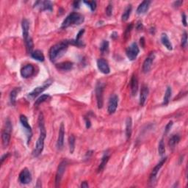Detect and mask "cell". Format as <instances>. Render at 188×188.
Wrapping results in <instances>:
<instances>
[{"instance_id":"cell-1","label":"cell","mask_w":188,"mask_h":188,"mask_svg":"<svg viewBox=\"0 0 188 188\" xmlns=\"http://www.w3.org/2000/svg\"><path fill=\"white\" fill-rule=\"evenodd\" d=\"M38 127L40 130V135L39 137L36 142L35 148L33 151V156L34 157H37L41 154L43 150L44 147V141L46 138V128L44 125V119H43V113H40L38 116Z\"/></svg>"},{"instance_id":"cell-2","label":"cell","mask_w":188,"mask_h":188,"mask_svg":"<svg viewBox=\"0 0 188 188\" xmlns=\"http://www.w3.org/2000/svg\"><path fill=\"white\" fill-rule=\"evenodd\" d=\"M69 44V41L65 40V41L60 42V43L51 47L49 52L50 60L51 62H55L57 58H59L62 55H63L65 51H66Z\"/></svg>"},{"instance_id":"cell-3","label":"cell","mask_w":188,"mask_h":188,"mask_svg":"<svg viewBox=\"0 0 188 188\" xmlns=\"http://www.w3.org/2000/svg\"><path fill=\"white\" fill-rule=\"evenodd\" d=\"M85 18L82 14L79 13H71L69 14L68 16L64 19L61 25L62 29H65V28L70 27L71 25H79L83 22Z\"/></svg>"},{"instance_id":"cell-4","label":"cell","mask_w":188,"mask_h":188,"mask_svg":"<svg viewBox=\"0 0 188 188\" xmlns=\"http://www.w3.org/2000/svg\"><path fill=\"white\" fill-rule=\"evenodd\" d=\"M12 129H13V127H12L11 122L9 119H7L5 122V129L2 131V141L4 148H7L8 146L10 141H11Z\"/></svg>"},{"instance_id":"cell-5","label":"cell","mask_w":188,"mask_h":188,"mask_svg":"<svg viewBox=\"0 0 188 188\" xmlns=\"http://www.w3.org/2000/svg\"><path fill=\"white\" fill-rule=\"evenodd\" d=\"M104 89H105V85L101 83H98L96 85V97L97 105L99 109H101L103 107L104 104Z\"/></svg>"},{"instance_id":"cell-6","label":"cell","mask_w":188,"mask_h":188,"mask_svg":"<svg viewBox=\"0 0 188 188\" xmlns=\"http://www.w3.org/2000/svg\"><path fill=\"white\" fill-rule=\"evenodd\" d=\"M52 83H53V80L51 79H47V80L44 83H43V85L35 87V88L34 89L33 91L30 92V93H29V95H28V96L30 98V99H35V98L37 97L40 93H41L42 92L44 91L46 89L48 88V87H49V86L52 84Z\"/></svg>"},{"instance_id":"cell-7","label":"cell","mask_w":188,"mask_h":188,"mask_svg":"<svg viewBox=\"0 0 188 188\" xmlns=\"http://www.w3.org/2000/svg\"><path fill=\"white\" fill-rule=\"evenodd\" d=\"M67 165H68V162L66 159H63V160L60 163L58 168H57V173H56V177H55L56 187H58L60 185V183L62 178H63L64 173H65V169H66Z\"/></svg>"},{"instance_id":"cell-8","label":"cell","mask_w":188,"mask_h":188,"mask_svg":"<svg viewBox=\"0 0 188 188\" xmlns=\"http://www.w3.org/2000/svg\"><path fill=\"white\" fill-rule=\"evenodd\" d=\"M140 52V49L138 46H137V43L134 42L127 48L126 50V54H127V57L130 60H135L137 58V55Z\"/></svg>"},{"instance_id":"cell-9","label":"cell","mask_w":188,"mask_h":188,"mask_svg":"<svg viewBox=\"0 0 188 188\" xmlns=\"http://www.w3.org/2000/svg\"><path fill=\"white\" fill-rule=\"evenodd\" d=\"M20 122H21V126L24 127L25 131V134L27 135V144L29 143L31 141L32 136H33V132H32L31 127L29 126V123H28L27 118L24 115H20Z\"/></svg>"},{"instance_id":"cell-10","label":"cell","mask_w":188,"mask_h":188,"mask_svg":"<svg viewBox=\"0 0 188 188\" xmlns=\"http://www.w3.org/2000/svg\"><path fill=\"white\" fill-rule=\"evenodd\" d=\"M19 182L22 185H28L32 181V175L27 168H24L19 173Z\"/></svg>"},{"instance_id":"cell-11","label":"cell","mask_w":188,"mask_h":188,"mask_svg":"<svg viewBox=\"0 0 188 188\" xmlns=\"http://www.w3.org/2000/svg\"><path fill=\"white\" fill-rule=\"evenodd\" d=\"M166 160H167V157H165L163 158V159H162L157 164V165H156L155 167L154 168L152 171H151V175H150V183L153 184V183L155 182L156 178H157V173H159V170H160L161 168L163 167V165L165 164V163L166 162Z\"/></svg>"},{"instance_id":"cell-12","label":"cell","mask_w":188,"mask_h":188,"mask_svg":"<svg viewBox=\"0 0 188 188\" xmlns=\"http://www.w3.org/2000/svg\"><path fill=\"white\" fill-rule=\"evenodd\" d=\"M118 104H119V97H118V96L115 95V94L111 96L107 106L108 113L113 114L115 113L118 107Z\"/></svg>"},{"instance_id":"cell-13","label":"cell","mask_w":188,"mask_h":188,"mask_svg":"<svg viewBox=\"0 0 188 188\" xmlns=\"http://www.w3.org/2000/svg\"><path fill=\"white\" fill-rule=\"evenodd\" d=\"M154 58H155L154 52H151L146 58H145L143 64V71L144 73H148V72L151 70V68L152 66V63L154 60Z\"/></svg>"},{"instance_id":"cell-14","label":"cell","mask_w":188,"mask_h":188,"mask_svg":"<svg viewBox=\"0 0 188 188\" xmlns=\"http://www.w3.org/2000/svg\"><path fill=\"white\" fill-rule=\"evenodd\" d=\"M34 7H38L41 11H51L53 9V5L50 1H38L34 5Z\"/></svg>"},{"instance_id":"cell-15","label":"cell","mask_w":188,"mask_h":188,"mask_svg":"<svg viewBox=\"0 0 188 188\" xmlns=\"http://www.w3.org/2000/svg\"><path fill=\"white\" fill-rule=\"evenodd\" d=\"M35 73V68L32 64H27L21 69V75L25 79L32 77Z\"/></svg>"},{"instance_id":"cell-16","label":"cell","mask_w":188,"mask_h":188,"mask_svg":"<svg viewBox=\"0 0 188 188\" xmlns=\"http://www.w3.org/2000/svg\"><path fill=\"white\" fill-rule=\"evenodd\" d=\"M97 66L98 69L101 73L104 74H108L110 72V69L109 64H108L107 61L105 59H99L97 60Z\"/></svg>"},{"instance_id":"cell-17","label":"cell","mask_w":188,"mask_h":188,"mask_svg":"<svg viewBox=\"0 0 188 188\" xmlns=\"http://www.w3.org/2000/svg\"><path fill=\"white\" fill-rule=\"evenodd\" d=\"M64 136H65V127H64L63 123H61L57 141V148L58 150L63 149L64 145Z\"/></svg>"},{"instance_id":"cell-18","label":"cell","mask_w":188,"mask_h":188,"mask_svg":"<svg viewBox=\"0 0 188 188\" xmlns=\"http://www.w3.org/2000/svg\"><path fill=\"white\" fill-rule=\"evenodd\" d=\"M149 93V87H148V86L146 85L142 86L141 94H140V105L143 106L145 105Z\"/></svg>"},{"instance_id":"cell-19","label":"cell","mask_w":188,"mask_h":188,"mask_svg":"<svg viewBox=\"0 0 188 188\" xmlns=\"http://www.w3.org/2000/svg\"><path fill=\"white\" fill-rule=\"evenodd\" d=\"M56 68L60 71H70L72 69V68L74 66V64L72 62L70 61H65L55 65Z\"/></svg>"},{"instance_id":"cell-20","label":"cell","mask_w":188,"mask_h":188,"mask_svg":"<svg viewBox=\"0 0 188 188\" xmlns=\"http://www.w3.org/2000/svg\"><path fill=\"white\" fill-rule=\"evenodd\" d=\"M130 88H131V93L132 96H136L138 91V80L136 75H133L130 81Z\"/></svg>"},{"instance_id":"cell-21","label":"cell","mask_w":188,"mask_h":188,"mask_svg":"<svg viewBox=\"0 0 188 188\" xmlns=\"http://www.w3.org/2000/svg\"><path fill=\"white\" fill-rule=\"evenodd\" d=\"M21 27H22V34L23 38L25 39V41L29 38V24L28 20L24 19L21 22Z\"/></svg>"},{"instance_id":"cell-22","label":"cell","mask_w":188,"mask_h":188,"mask_svg":"<svg viewBox=\"0 0 188 188\" xmlns=\"http://www.w3.org/2000/svg\"><path fill=\"white\" fill-rule=\"evenodd\" d=\"M150 4H151V2L147 1V0L142 2L139 5L138 7H137V13L139 14V15H141V14L145 13V12L149 10Z\"/></svg>"},{"instance_id":"cell-23","label":"cell","mask_w":188,"mask_h":188,"mask_svg":"<svg viewBox=\"0 0 188 188\" xmlns=\"http://www.w3.org/2000/svg\"><path fill=\"white\" fill-rule=\"evenodd\" d=\"M31 57H33V59L39 61V62H43L45 60V57H44V55H43V54L42 51H41V50H35V51H33V52H32L31 54Z\"/></svg>"},{"instance_id":"cell-24","label":"cell","mask_w":188,"mask_h":188,"mask_svg":"<svg viewBox=\"0 0 188 188\" xmlns=\"http://www.w3.org/2000/svg\"><path fill=\"white\" fill-rule=\"evenodd\" d=\"M132 121L130 117L127 118L126 121V136L127 138L129 139L132 135Z\"/></svg>"},{"instance_id":"cell-25","label":"cell","mask_w":188,"mask_h":188,"mask_svg":"<svg viewBox=\"0 0 188 188\" xmlns=\"http://www.w3.org/2000/svg\"><path fill=\"white\" fill-rule=\"evenodd\" d=\"M161 41L163 43V44L165 46V47L167 48L168 49L171 51L173 49V46H172L171 41L168 37V35H166L165 33H163L161 35Z\"/></svg>"},{"instance_id":"cell-26","label":"cell","mask_w":188,"mask_h":188,"mask_svg":"<svg viewBox=\"0 0 188 188\" xmlns=\"http://www.w3.org/2000/svg\"><path fill=\"white\" fill-rule=\"evenodd\" d=\"M109 158H110L109 153L105 152V154H104L103 157H102V158H101V162L99 166V168H98V172H101L103 171L106 165H107L108 160H109Z\"/></svg>"},{"instance_id":"cell-27","label":"cell","mask_w":188,"mask_h":188,"mask_svg":"<svg viewBox=\"0 0 188 188\" xmlns=\"http://www.w3.org/2000/svg\"><path fill=\"white\" fill-rule=\"evenodd\" d=\"M180 141V136L179 135H173L171 136V138L169 139L168 145L171 149H173L176 147V145L179 143Z\"/></svg>"},{"instance_id":"cell-28","label":"cell","mask_w":188,"mask_h":188,"mask_svg":"<svg viewBox=\"0 0 188 188\" xmlns=\"http://www.w3.org/2000/svg\"><path fill=\"white\" fill-rule=\"evenodd\" d=\"M20 91H21L20 87H16V88H14L13 91L11 92V94H10V101H11V104L13 106L16 105L17 95L18 93H19Z\"/></svg>"},{"instance_id":"cell-29","label":"cell","mask_w":188,"mask_h":188,"mask_svg":"<svg viewBox=\"0 0 188 188\" xmlns=\"http://www.w3.org/2000/svg\"><path fill=\"white\" fill-rule=\"evenodd\" d=\"M132 10V5H127V7H126L124 11H123V14H122V17H121L122 21H127L128 19H129L130 15H131Z\"/></svg>"},{"instance_id":"cell-30","label":"cell","mask_w":188,"mask_h":188,"mask_svg":"<svg viewBox=\"0 0 188 188\" xmlns=\"http://www.w3.org/2000/svg\"><path fill=\"white\" fill-rule=\"evenodd\" d=\"M171 94H172L171 87H168L167 89H166L165 96H164V98H163V105H167L169 103L170 99H171Z\"/></svg>"},{"instance_id":"cell-31","label":"cell","mask_w":188,"mask_h":188,"mask_svg":"<svg viewBox=\"0 0 188 188\" xmlns=\"http://www.w3.org/2000/svg\"><path fill=\"white\" fill-rule=\"evenodd\" d=\"M49 99H50V96L49 95V94H43V95L41 96L38 99L36 100L35 103V106L38 107L39 105H41V104L43 102H45V101H47Z\"/></svg>"},{"instance_id":"cell-32","label":"cell","mask_w":188,"mask_h":188,"mask_svg":"<svg viewBox=\"0 0 188 188\" xmlns=\"http://www.w3.org/2000/svg\"><path fill=\"white\" fill-rule=\"evenodd\" d=\"M69 149L70 153L73 154L75 149V137L74 135H71L69 139Z\"/></svg>"},{"instance_id":"cell-33","label":"cell","mask_w":188,"mask_h":188,"mask_svg":"<svg viewBox=\"0 0 188 188\" xmlns=\"http://www.w3.org/2000/svg\"><path fill=\"white\" fill-rule=\"evenodd\" d=\"M100 51L102 54L107 53L109 51V42L107 41H103L100 46Z\"/></svg>"},{"instance_id":"cell-34","label":"cell","mask_w":188,"mask_h":188,"mask_svg":"<svg viewBox=\"0 0 188 188\" xmlns=\"http://www.w3.org/2000/svg\"><path fill=\"white\" fill-rule=\"evenodd\" d=\"M158 151H159V154L160 155L161 157H163V156L165 155V143H164V141L163 139L159 141V145H158Z\"/></svg>"},{"instance_id":"cell-35","label":"cell","mask_w":188,"mask_h":188,"mask_svg":"<svg viewBox=\"0 0 188 188\" xmlns=\"http://www.w3.org/2000/svg\"><path fill=\"white\" fill-rule=\"evenodd\" d=\"M25 43H26V47H27V50L28 51V53L31 54L32 52H33V40H32V38L30 37L28 38L27 41H25Z\"/></svg>"},{"instance_id":"cell-36","label":"cell","mask_w":188,"mask_h":188,"mask_svg":"<svg viewBox=\"0 0 188 188\" xmlns=\"http://www.w3.org/2000/svg\"><path fill=\"white\" fill-rule=\"evenodd\" d=\"M84 3L86 4L87 5H88V7H90V8H91L92 11H94L96 9V2H95V1H91V2L85 1V2H84Z\"/></svg>"},{"instance_id":"cell-37","label":"cell","mask_w":188,"mask_h":188,"mask_svg":"<svg viewBox=\"0 0 188 188\" xmlns=\"http://www.w3.org/2000/svg\"><path fill=\"white\" fill-rule=\"evenodd\" d=\"M187 34L186 32H184V34L182 35V38H181V47L185 48V47H187Z\"/></svg>"},{"instance_id":"cell-38","label":"cell","mask_w":188,"mask_h":188,"mask_svg":"<svg viewBox=\"0 0 188 188\" xmlns=\"http://www.w3.org/2000/svg\"><path fill=\"white\" fill-rule=\"evenodd\" d=\"M113 5H112L111 3H110L107 7V8H106V14H107L108 16H110L112 15V13H113Z\"/></svg>"},{"instance_id":"cell-39","label":"cell","mask_w":188,"mask_h":188,"mask_svg":"<svg viewBox=\"0 0 188 188\" xmlns=\"http://www.w3.org/2000/svg\"><path fill=\"white\" fill-rule=\"evenodd\" d=\"M172 126H173V121H169L168 123V124L165 126V135H167V134L169 132L170 129H171Z\"/></svg>"},{"instance_id":"cell-40","label":"cell","mask_w":188,"mask_h":188,"mask_svg":"<svg viewBox=\"0 0 188 188\" xmlns=\"http://www.w3.org/2000/svg\"><path fill=\"white\" fill-rule=\"evenodd\" d=\"M85 33V29H81V30L79 31V33H78L77 35V38H76V39H75V40H77V41H80L81 37H82V36H83V33Z\"/></svg>"},{"instance_id":"cell-41","label":"cell","mask_w":188,"mask_h":188,"mask_svg":"<svg viewBox=\"0 0 188 188\" xmlns=\"http://www.w3.org/2000/svg\"><path fill=\"white\" fill-rule=\"evenodd\" d=\"M181 21H182V24L183 25L185 26V27H187V16H186L185 13H182V15H181Z\"/></svg>"},{"instance_id":"cell-42","label":"cell","mask_w":188,"mask_h":188,"mask_svg":"<svg viewBox=\"0 0 188 188\" xmlns=\"http://www.w3.org/2000/svg\"><path fill=\"white\" fill-rule=\"evenodd\" d=\"M183 3V1H177V2H174L173 4V6L174 7H179L181 6V4Z\"/></svg>"},{"instance_id":"cell-43","label":"cell","mask_w":188,"mask_h":188,"mask_svg":"<svg viewBox=\"0 0 188 188\" xmlns=\"http://www.w3.org/2000/svg\"><path fill=\"white\" fill-rule=\"evenodd\" d=\"M85 123H86V127L87 128H90L91 127V123L90 121V119H87V118H85Z\"/></svg>"},{"instance_id":"cell-44","label":"cell","mask_w":188,"mask_h":188,"mask_svg":"<svg viewBox=\"0 0 188 188\" xmlns=\"http://www.w3.org/2000/svg\"><path fill=\"white\" fill-rule=\"evenodd\" d=\"M137 29H138V30H141V29H143V25H142V22L141 21H139L137 23Z\"/></svg>"},{"instance_id":"cell-45","label":"cell","mask_w":188,"mask_h":188,"mask_svg":"<svg viewBox=\"0 0 188 188\" xmlns=\"http://www.w3.org/2000/svg\"><path fill=\"white\" fill-rule=\"evenodd\" d=\"M89 185H88V183H87V181H83V182H82L81 184V187L83 188H87L88 187Z\"/></svg>"},{"instance_id":"cell-46","label":"cell","mask_w":188,"mask_h":188,"mask_svg":"<svg viewBox=\"0 0 188 188\" xmlns=\"http://www.w3.org/2000/svg\"><path fill=\"white\" fill-rule=\"evenodd\" d=\"M79 5H80V2H74L73 4V6L74 8H79Z\"/></svg>"},{"instance_id":"cell-47","label":"cell","mask_w":188,"mask_h":188,"mask_svg":"<svg viewBox=\"0 0 188 188\" xmlns=\"http://www.w3.org/2000/svg\"><path fill=\"white\" fill-rule=\"evenodd\" d=\"M8 155H9V154L7 153V154H5V155H3L2 157V158H1V164H2L3 163V162H4V160H5V159H7V157H8Z\"/></svg>"},{"instance_id":"cell-48","label":"cell","mask_w":188,"mask_h":188,"mask_svg":"<svg viewBox=\"0 0 188 188\" xmlns=\"http://www.w3.org/2000/svg\"><path fill=\"white\" fill-rule=\"evenodd\" d=\"M111 38L113 39H115V38H118V33H116V32H113V33H112Z\"/></svg>"},{"instance_id":"cell-49","label":"cell","mask_w":188,"mask_h":188,"mask_svg":"<svg viewBox=\"0 0 188 188\" xmlns=\"http://www.w3.org/2000/svg\"><path fill=\"white\" fill-rule=\"evenodd\" d=\"M140 42H141V45L142 47H144V44H145V40H144V38H141V39H140Z\"/></svg>"}]
</instances>
